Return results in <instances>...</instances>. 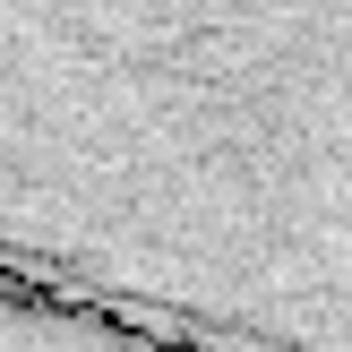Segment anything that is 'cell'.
Masks as SVG:
<instances>
[{
	"instance_id": "2",
	"label": "cell",
	"mask_w": 352,
	"mask_h": 352,
	"mask_svg": "<svg viewBox=\"0 0 352 352\" xmlns=\"http://www.w3.org/2000/svg\"><path fill=\"white\" fill-rule=\"evenodd\" d=\"M0 352H189V344L138 336V327H112L95 309H60V301L0 284Z\"/></svg>"
},
{
	"instance_id": "1",
	"label": "cell",
	"mask_w": 352,
	"mask_h": 352,
	"mask_svg": "<svg viewBox=\"0 0 352 352\" xmlns=\"http://www.w3.org/2000/svg\"><path fill=\"white\" fill-rule=\"evenodd\" d=\"M0 284L352 352V0H0Z\"/></svg>"
}]
</instances>
